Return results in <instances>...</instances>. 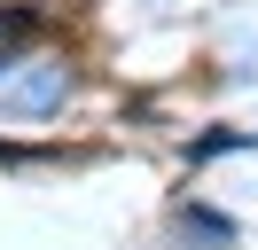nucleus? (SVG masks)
<instances>
[{
	"label": "nucleus",
	"mask_w": 258,
	"mask_h": 250,
	"mask_svg": "<svg viewBox=\"0 0 258 250\" xmlns=\"http://www.w3.org/2000/svg\"><path fill=\"white\" fill-rule=\"evenodd\" d=\"M0 102L8 109H24V117H47V109H63L71 102V71L63 62H24V71H0Z\"/></svg>",
	"instance_id": "1"
}]
</instances>
